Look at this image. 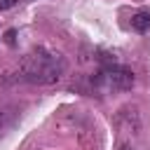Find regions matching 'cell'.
<instances>
[{"mask_svg": "<svg viewBox=\"0 0 150 150\" xmlns=\"http://www.w3.org/2000/svg\"><path fill=\"white\" fill-rule=\"evenodd\" d=\"M63 73H66L63 56L47 47H38V49L28 52L19 66V80L30 82V84H52Z\"/></svg>", "mask_w": 150, "mask_h": 150, "instance_id": "6da1fadb", "label": "cell"}, {"mask_svg": "<svg viewBox=\"0 0 150 150\" xmlns=\"http://www.w3.org/2000/svg\"><path fill=\"white\" fill-rule=\"evenodd\" d=\"M91 82V91H101V94H110V91H127L134 87V73L122 68V66H103L96 75L89 77Z\"/></svg>", "mask_w": 150, "mask_h": 150, "instance_id": "7a4b0ae2", "label": "cell"}, {"mask_svg": "<svg viewBox=\"0 0 150 150\" xmlns=\"http://www.w3.org/2000/svg\"><path fill=\"white\" fill-rule=\"evenodd\" d=\"M131 28L134 30H138V33H145V30H150V12H136L134 16H131Z\"/></svg>", "mask_w": 150, "mask_h": 150, "instance_id": "3957f363", "label": "cell"}, {"mask_svg": "<svg viewBox=\"0 0 150 150\" xmlns=\"http://www.w3.org/2000/svg\"><path fill=\"white\" fill-rule=\"evenodd\" d=\"M14 5H16V0H0V9H9Z\"/></svg>", "mask_w": 150, "mask_h": 150, "instance_id": "277c9868", "label": "cell"}, {"mask_svg": "<svg viewBox=\"0 0 150 150\" xmlns=\"http://www.w3.org/2000/svg\"><path fill=\"white\" fill-rule=\"evenodd\" d=\"M14 35H16L14 30H7V33H5V40H7V45H14Z\"/></svg>", "mask_w": 150, "mask_h": 150, "instance_id": "5b68a950", "label": "cell"}]
</instances>
